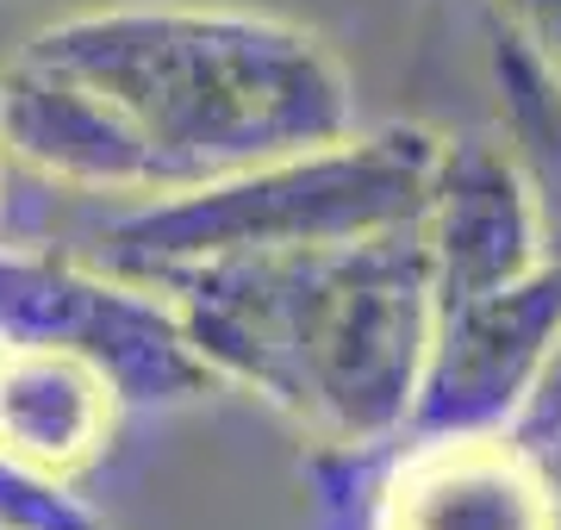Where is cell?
I'll use <instances>...</instances> for the list:
<instances>
[{
	"label": "cell",
	"mask_w": 561,
	"mask_h": 530,
	"mask_svg": "<svg viewBox=\"0 0 561 530\" xmlns=\"http://www.w3.org/2000/svg\"><path fill=\"white\" fill-rule=\"evenodd\" d=\"M437 143L443 138H431L424 125H387V131H350L337 143L294 150L201 187L150 194L101 231L94 263L125 281L157 287L162 275L213 263V256L337 244L362 231L412 224L431 194Z\"/></svg>",
	"instance_id": "3"
},
{
	"label": "cell",
	"mask_w": 561,
	"mask_h": 530,
	"mask_svg": "<svg viewBox=\"0 0 561 530\" xmlns=\"http://www.w3.org/2000/svg\"><path fill=\"white\" fill-rule=\"evenodd\" d=\"M512 437L518 443H549V437H561V344H556V356H549V368H542V381H537V393H530V406L518 412V425H512Z\"/></svg>",
	"instance_id": "12"
},
{
	"label": "cell",
	"mask_w": 561,
	"mask_h": 530,
	"mask_svg": "<svg viewBox=\"0 0 561 530\" xmlns=\"http://www.w3.org/2000/svg\"><path fill=\"white\" fill-rule=\"evenodd\" d=\"M0 344L81 356L119 406H175L219 388L157 287L38 250H0Z\"/></svg>",
	"instance_id": "4"
},
{
	"label": "cell",
	"mask_w": 561,
	"mask_h": 530,
	"mask_svg": "<svg viewBox=\"0 0 561 530\" xmlns=\"http://www.w3.org/2000/svg\"><path fill=\"white\" fill-rule=\"evenodd\" d=\"M524 449H530V443H524ZM537 462L549 469V481L561 487V437H549V443H537Z\"/></svg>",
	"instance_id": "13"
},
{
	"label": "cell",
	"mask_w": 561,
	"mask_h": 530,
	"mask_svg": "<svg viewBox=\"0 0 561 530\" xmlns=\"http://www.w3.org/2000/svg\"><path fill=\"white\" fill-rule=\"evenodd\" d=\"M0 530H7V525H0Z\"/></svg>",
	"instance_id": "16"
},
{
	"label": "cell",
	"mask_w": 561,
	"mask_h": 530,
	"mask_svg": "<svg viewBox=\"0 0 561 530\" xmlns=\"http://www.w3.org/2000/svg\"><path fill=\"white\" fill-rule=\"evenodd\" d=\"M0 525L7 530H106L81 499L62 493V481L13 462L7 449H0Z\"/></svg>",
	"instance_id": "10"
},
{
	"label": "cell",
	"mask_w": 561,
	"mask_h": 530,
	"mask_svg": "<svg viewBox=\"0 0 561 530\" xmlns=\"http://www.w3.org/2000/svg\"><path fill=\"white\" fill-rule=\"evenodd\" d=\"M419 238H424V256H431V293H437V307L518 281L542 256H556L530 175L486 131L437 143V169H431V194H424V212H419Z\"/></svg>",
	"instance_id": "6"
},
{
	"label": "cell",
	"mask_w": 561,
	"mask_h": 530,
	"mask_svg": "<svg viewBox=\"0 0 561 530\" xmlns=\"http://www.w3.org/2000/svg\"><path fill=\"white\" fill-rule=\"evenodd\" d=\"M0 356H7V344H0Z\"/></svg>",
	"instance_id": "15"
},
{
	"label": "cell",
	"mask_w": 561,
	"mask_h": 530,
	"mask_svg": "<svg viewBox=\"0 0 561 530\" xmlns=\"http://www.w3.org/2000/svg\"><path fill=\"white\" fill-rule=\"evenodd\" d=\"M157 293L219 381L250 388L319 443L405 437L437 319L419 219L337 244L187 263Z\"/></svg>",
	"instance_id": "1"
},
{
	"label": "cell",
	"mask_w": 561,
	"mask_h": 530,
	"mask_svg": "<svg viewBox=\"0 0 561 530\" xmlns=\"http://www.w3.org/2000/svg\"><path fill=\"white\" fill-rule=\"evenodd\" d=\"M119 425V393L101 368L62 349L7 344L0 356V449L25 469L69 481L88 462H101Z\"/></svg>",
	"instance_id": "8"
},
{
	"label": "cell",
	"mask_w": 561,
	"mask_h": 530,
	"mask_svg": "<svg viewBox=\"0 0 561 530\" xmlns=\"http://www.w3.org/2000/svg\"><path fill=\"white\" fill-rule=\"evenodd\" d=\"M561 344V256L468 300H443L424 344L405 437L512 430Z\"/></svg>",
	"instance_id": "5"
},
{
	"label": "cell",
	"mask_w": 561,
	"mask_h": 530,
	"mask_svg": "<svg viewBox=\"0 0 561 530\" xmlns=\"http://www.w3.org/2000/svg\"><path fill=\"white\" fill-rule=\"evenodd\" d=\"M556 493H561V487H556Z\"/></svg>",
	"instance_id": "17"
},
{
	"label": "cell",
	"mask_w": 561,
	"mask_h": 530,
	"mask_svg": "<svg viewBox=\"0 0 561 530\" xmlns=\"http://www.w3.org/2000/svg\"><path fill=\"white\" fill-rule=\"evenodd\" d=\"M20 50L119 119L157 194L356 131V94L337 50L275 13L125 0L38 25Z\"/></svg>",
	"instance_id": "2"
},
{
	"label": "cell",
	"mask_w": 561,
	"mask_h": 530,
	"mask_svg": "<svg viewBox=\"0 0 561 530\" xmlns=\"http://www.w3.org/2000/svg\"><path fill=\"white\" fill-rule=\"evenodd\" d=\"M561 88V0H486Z\"/></svg>",
	"instance_id": "11"
},
{
	"label": "cell",
	"mask_w": 561,
	"mask_h": 530,
	"mask_svg": "<svg viewBox=\"0 0 561 530\" xmlns=\"http://www.w3.org/2000/svg\"><path fill=\"white\" fill-rule=\"evenodd\" d=\"M375 530H561V493L512 430L419 437L387 481Z\"/></svg>",
	"instance_id": "7"
},
{
	"label": "cell",
	"mask_w": 561,
	"mask_h": 530,
	"mask_svg": "<svg viewBox=\"0 0 561 530\" xmlns=\"http://www.w3.org/2000/svg\"><path fill=\"white\" fill-rule=\"evenodd\" d=\"M486 82L500 94V143L530 175V187L542 200V219L556 231V219H561V88L493 7H486Z\"/></svg>",
	"instance_id": "9"
},
{
	"label": "cell",
	"mask_w": 561,
	"mask_h": 530,
	"mask_svg": "<svg viewBox=\"0 0 561 530\" xmlns=\"http://www.w3.org/2000/svg\"><path fill=\"white\" fill-rule=\"evenodd\" d=\"M549 250H556V256H561V219H556V231H549Z\"/></svg>",
	"instance_id": "14"
}]
</instances>
